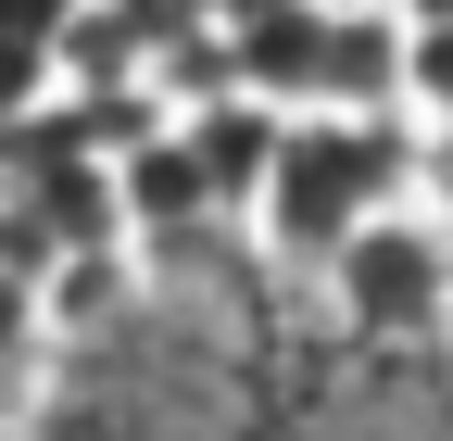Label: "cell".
Instances as JSON below:
<instances>
[{"label": "cell", "mask_w": 453, "mask_h": 441, "mask_svg": "<svg viewBox=\"0 0 453 441\" xmlns=\"http://www.w3.org/2000/svg\"><path fill=\"white\" fill-rule=\"evenodd\" d=\"M315 278H327V315L353 328V341H378V353L453 341V228L416 214V202H378Z\"/></svg>", "instance_id": "1"}, {"label": "cell", "mask_w": 453, "mask_h": 441, "mask_svg": "<svg viewBox=\"0 0 453 441\" xmlns=\"http://www.w3.org/2000/svg\"><path fill=\"white\" fill-rule=\"evenodd\" d=\"M315 13H378V0H315Z\"/></svg>", "instance_id": "12"}, {"label": "cell", "mask_w": 453, "mask_h": 441, "mask_svg": "<svg viewBox=\"0 0 453 441\" xmlns=\"http://www.w3.org/2000/svg\"><path fill=\"white\" fill-rule=\"evenodd\" d=\"M0 441H38V429H26V404H0Z\"/></svg>", "instance_id": "11"}, {"label": "cell", "mask_w": 453, "mask_h": 441, "mask_svg": "<svg viewBox=\"0 0 453 441\" xmlns=\"http://www.w3.org/2000/svg\"><path fill=\"white\" fill-rule=\"evenodd\" d=\"M416 190H428V202H441V214H453V114H441V127H428V164H416Z\"/></svg>", "instance_id": "9"}, {"label": "cell", "mask_w": 453, "mask_h": 441, "mask_svg": "<svg viewBox=\"0 0 453 441\" xmlns=\"http://www.w3.org/2000/svg\"><path fill=\"white\" fill-rule=\"evenodd\" d=\"M365 127H340V114H303L290 127V151H277L265 164V190H252V214H240V228L277 252V265H327L340 240H353L365 228Z\"/></svg>", "instance_id": "2"}, {"label": "cell", "mask_w": 453, "mask_h": 441, "mask_svg": "<svg viewBox=\"0 0 453 441\" xmlns=\"http://www.w3.org/2000/svg\"><path fill=\"white\" fill-rule=\"evenodd\" d=\"M403 114H416V127L453 114V13H441V26L403 13Z\"/></svg>", "instance_id": "7"}, {"label": "cell", "mask_w": 453, "mask_h": 441, "mask_svg": "<svg viewBox=\"0 0 453 441\" xmlns=\"http://www.w3.org/2000/svg\"><path fill=\"white\" fill-rule=\"evenodd\" d=\"M88 26V0H0V38H38V50H64Z\"/></svg>", "instance_id": "8"}, {"label": "cell", "mask_w": 453, "mask_h": 441, "mask_svg": "<svg viewBox=\"0 0 453 441\" xmlns=\"http://www.w3.org/2000/svg\"><path fill=\"white\" fill-rule=\"evenodd\" d=\"M64 50H38V38H0V139H38L50 114H64Z\"/></svg>", "instance_id": "6"}, {"label": "cell", "mask_w": 453, "mask_h": 441, "mask_svg": "<svg viewBox=\"0 0 453 441\" xmlns=\"http://www.w3.org/2000/svg\"><path fill=\"white\" fill-rule=\"evenodd\" d=\"M390 13H416V26H441V13H453V0H390Z\"/></svg>", "instance_id": "10"}, {"label": "cell", "mask_w": 453, "mask_h": 441, "mask_svg": "<svg viewBox=\"0 0 453 441\" xmlns=\"http://www.w3.org/2000/svg\"><path fill=\"white\" fill-rule=\"evenodd\" d=\"M113 214H127V240L151 252V240H189V228H214L226 214V190H214V164H202V139L164 114V127H139L127 151H113Z\"/></svg>", "instance_id": "3"}, {"label": "cell", "mask_w": 453, "mask_h": 441, "mask_svg": "<svg viewBox=\"0 0 453 441\" xmlns=\"http://www.w3.org/2000/svg\"><path fill=\"white\" fill-rule=\"evenodd\" d=\"M403 101V13H327V50H315V89H303V114H340V127H365Z\"/></svg>", "instance_id": "4"}, {"label": "cell", "mask_w": 453, "mask_h": 441, "mask_svg": "<svg viewBox=\"0 0 453 441\" xmlns=\"http://www.w3.org/2000/svg\"><path fill=\"white\" fill-rule=\"evenodd\" d=\"M50 353H64V328H50V278L0 265V391H38Z\"/></svg>", "instance_id": "5"}]
</instances>
